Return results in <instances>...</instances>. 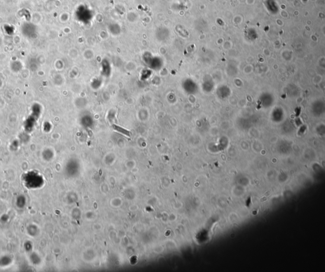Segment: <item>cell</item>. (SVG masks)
Segmentation results:
<instances>
[{"label": "cell", "instance_id": "cell-1", "mask_svg": "<svg viewBox=\"0 0 325 272\" xmlns=\"http://www.w3.org/2000/svg\"><path fill=\"white\" fill-rule=\"evenodd\" d=\"M113 128L115 130V131L120 132V133H122L123 135L127 136V137H130V136H131L130 132L128 131V130L124 129V128H122V127H120L119 126L116 125H113Z\"/></svg>", "mask_w": 325, "mask_h": 272}]
</instances>
